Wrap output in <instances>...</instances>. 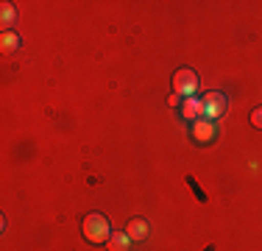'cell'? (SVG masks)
Instances as JSON below:
<instances>
[{"mask_svg":"<svg viewBox=\"0 0 262 251\" xmlns=\"http://www.w3.org/2000/svg\"><path fill=\"white\" fill-rule=\"evenodd\" d=\"M182 103H184V100H182V95H179V92L167 98V106H182Z\"/></svg>","mask_w":262,"mask_h":251,"instance_id":"7c38bea8","label":"cell"},{"mask_svg":"<svg viewBox=\"0 0 262 251\" xmlns=\"http://www.w3.org/2000/svg\"><path fill=\"white\" fill-rule=\"evenodd\" d=\"M126 235L131 240H145V237L151 235V223H148L145 218H131L126 223Z\"/></svg>","mask_w":262,"mask_h":251,"instance_id":"5b68a950","label":"cell"},{"mask_svg":"<svg viewBox=\"0 0 262 251\" xmlns=\"http://www.w3.org/2000/svg\"><path fill=\"white\" fill-rule=\"evenodd\" d=\"M81 235H84V240H90L92 246L109 243V237H112L109 218L101 215V212H92V215H86V218H84V223H81Z\"/></svg>","mask_w":262,"mask_h":251,"instance_id":"6da1fadb","label":"cell"},{"mask_svg":"<svg viewBox=\"0 0 262 251\" xmlns=\"http://www.w3.org/2000/svg\"><path fill=\"white\" fill-rule=\"evenodd\" d=\"M0 48H3V53H14V50L23 48V39L17 31H3L0 34Z\"/></svg>","mask_w":262,"mask_h":251,"instance_id":"52a82bcc","label":"cell"},{"mask_svg":"<svg viewBox=\"0 0 262 251\" xmlns=\"http://www.w3.org/2000/svg\"><path fill=\"white\" fill-rule=\"evenodd\" d=\"M201 103H204V117L212 123L226 115V95H223V92H207V95L201 98Z\"/></svg>","mask_w":262,"mask_h":251,"instance_id":"3957f363","label":"cell"},{"mask_svg":"<svg viewBox=\"0 0 262 251\" xmlns=\"http://www.w3.org/2000/svg\"><path fill=\"white\" fill-rule=\"evenodd\" d=\"M187 184H190V190H192V193H195V196H198V201H201V204H207V193L201 190V184H198V181L192 179V176H187Z\"/></svg>","mask_w":262,"mask_h":251,"instance_id":"30bf717a","label":"cell"},{"mask_svg":"<svg viewBox=\"0 0 262 251\" xmlns=\"http://www.w3.org/2000/svg\"><path fill=\"white\" fill-rule=\"evenodd\" d=\"M173 90H176L179 95H184V98H195V92H198V75H195V70L182 67V70L173 75Z\"/></svg>","mask_w":262,"mask_h":251,"instance_id":"7a4b0ae2","label":"cell"},{"mask_svg":"<svg viewBox=\"0 0 262 251\" xmlns=\"http://www.w3.org/2000/svg\"><path fill=\"white\" fill-rule=\"evenodd\" d=\"M251 126L254 129H262V106H257V109L251 112Z\"/></svg>","mask_w":262,"mask_h":251,"instance_id":"8fae6325","label":"cell"},{"mask_svg":"<svg viewBox=\"0 0 262 251\" xmlns=\"http://www.w3.org/2000/svg\"><path fill=\"white\" fill-rule=\"evenodd\" d=\"M128 243H131V237L126 235V232H112L109 251H128Z\"/></svg>","mask_w":262,"mask_h":251,"instance_id":"9c48e42d","label":"cell"},{"mask_svg":"<svg viewBox=\"0 0 262 251\" xmlns=\"http://www.w3.org/2000/svg\"><path fill=\"white\" fill-rule=\"evenodd\" d=\"M0 25H3V31H11L17 25V9L11 3H3V9H0Z\"/></svg>","mask_w":262,"mask_h":251,"instance_id":"ba28073f","label":"cell"},{"mask_svg":"<svg viewBox=\"0 0 262 251\" xmlns=\"http://www.w3.org/2000/svg\"><path fill=\"white\" fill-rule=\"evenodd\" d=\"M182 117H187L190 123H195L198 117H204V103L198 98H184L182 103Z\"/></svg>","mask_w":262,"mask_h":251,"instance_id":"8992f818","label":"cell"},{"mask_svg":"<svg viewBox=\"0 0 262 251\" xmlns=\"http://www.w3.org/2000/svg\"><path fill=\"white\" fill-rule=\"evenodd\" d=\"M217 137V123L207 120V117H198L195 123H192V140L201 142V145H207Z\"/></svg>","mask_w":262,"mask_h":251,"instance_id":"277c9868","label":"cell"}]
</instances>
